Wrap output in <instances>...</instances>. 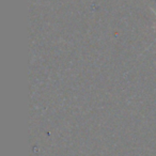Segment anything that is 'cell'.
Wrapping results in <instances>:
<instances>
[{
	"mask_svg": "<svg viewBox=\"0 0 156 156\" xmlns=\"http://www.w3.org/2000/svg\"><path fill=\"white\" fill-rule=\"evenodd\" d=\"M155 14H156V13H155Z\"/></svg>",
	"mask_w": 156,
	"mask_h": 156,
	"instance_id": "1",
	"label": "cell"
}]
</instances>
